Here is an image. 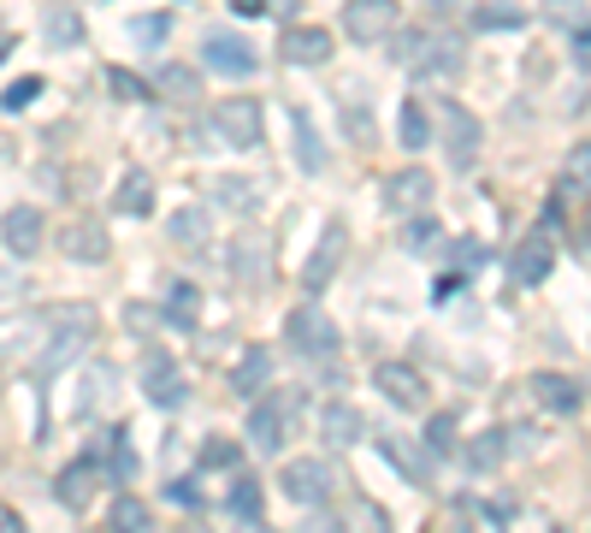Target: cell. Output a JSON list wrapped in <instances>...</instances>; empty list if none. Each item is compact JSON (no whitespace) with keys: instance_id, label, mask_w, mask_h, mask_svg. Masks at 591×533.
<instances>
[{"instance_id":"26","label":"cell","mask_w":591,"mask_h":533,"mask_svg":"<svg viewBox=\"0 0 591 533\" xmlns=\"http://www.w3.org/2000/svg\"><path fill=\"white\" fill-rule=\"evenodd\" d=\"M467 30H527V7H515V0H479L467 12Z\"/></svg>"},{"instance_id":"25","label":"cell","mask_w":591,"mask_h":533,"mask_svg":"<svg viewBox=\"0 0 591 533\" xmlns=\"http://www.w3.org/2000/svg\"><path fill=\"white\" fill-rule=\"evenodd\" d=\"M113 208L125 219H148L154 214V178H148V172H125V178H118Z\"/></svg>"},{"instance_id":"17","label":"cell","mask_w":591,"mask_h":533,"mask_svg":"<svg viewBox=\"0 0 591 533\" xmlns=\"http://www.w3.org/2000/svg\"><path fill=\"white\" fill-rule=\"evenodd\" d=\"M527 391H532V403L545 409V416H573V409L585 403V391L568 380V373H532L527 380Z\"/></svg>"},{"instance_id":"12","label":"cell","mask_w":591,"mask_h":533,"mask_svg":"<svg viewBox=\"0 0 591 533\" xmlns=\"http://www.w3.org/2000/svg\"><path fill=\"white\" fill-rule=\"evenodd\" d=\"M343 255H350V232H343V226H332V232L320 237V249L308 255V267H302V290H308V297H320V290L338 279Z\"/></svg>"},{"instance_id":"10","label":"cell","mask_w":591,"mask_h":533,"mask_svg":"<svg viewBox=\"0 0 591 533\" xmlns=\"http://www.w3.org/2000/svg\"><path fill=\"white\" fill-rule=\"evenodd\" d=\"M379 202H385L391 214H426V202H432V172H426V166L391 172L385 191H379Z\"/></svg>"},{"instance_id":"1","label":"cell","mask_w":591,"mask_h":533,"mask_svg":"<svg viewBox=\"0 0 591 533\" xmlns=\"http://www.w3.org/2000/svg\"><path fill=\"white\" fill-rule=\"evenodd\" d=\"M95 344V308L90 303H65L48 315V344H42V373L72 368L83 350Z\"/></svg>"},{"instance_id":"34","label":"cell","mask_w":591,"mask_h":533,"mask_svg":"<svg viewBox=\"0 0 591 533\" xmlns=\"http://www.w3.org/2000/svg\"><path fill=\"white\" fill-rule=\"evenodd\" d=\"M113 533H148V504H143V498H118V504H113Z\"/></svg>"},{"instance_id":"37","label":"cell","mask_w":591,"mask_h":533,"mask_svg":"<svg viewBox=\"0 0 591 533\" xmlns=\"http://www.w3.org/2000/svg\"><path fill=\"white\" fill-rule=\"evenodd\" d=\"M379 451L391 457V469L403 474V480H421V462L408 457V444H403V439H391V433H385V439H379Z\"/></svg>"},{"instance_id":"48","label":"cell","mask_w":591,"mask_h":533,"mask_svg":"<svg viewBox=\"0 0 591 533\" xmlns=\"http://www.w3.org/2000/svg\"><path fill=\"white\" fill-rule=\"evenodd\" d=\"M172 504H184V510H201V492L189 486V480H178V486H172Z\"/></svg>"},{"instance_id":"50","label":"cell","mask_w":591,"mask_h":533,"mask_svg":"<svg viewBox=\"0 0 591 533\" xmlns=\"http://www.w3.org/2000/svg\"><path fill=\"white\" fill-rule=\"evenodd\" d=\"M12 54V37H0V60H7Z\"/></svg>"},{"instance_id":"18","label":"cell","mask_w":591,"mask_h":533,"mask_svg":"<svg viewBox=\"0 0 591 533\" xmlns=\"http://www.w3.org/2000/svg\"><path fill=\"white\" fill-rule=\"evenodd\" d=\"M201 54H207V65H214V72H225V78H249L255 72V48L249 42H242V37H231V30H219V37H207V48H201Z\"/></svg>"},{"instance_id":"5","label":"cell","mask_w":591,"mask_h":533,"mask_svg":"<svg viewBox=\"0 0 591 533\" xmlns=\"http://www.w3.org/2000/svg\"><path fill=\"white\" fill-rule=\"evenodd\" d=\"M550 267H556V208L545 214V226H532V232L515 244L509 273H515V285H545Z\"/></svg>"},{"instance_id":"13","label":"cell","mask_w":591,"mask_h":533,"mask_svg":"<svg viewBox=\"0 0 591 533\" xmlns=\"http://www.w3.org/2000/svg\"><path fill=\"white\" fill-rule=\"evenodd\" d=\"M143 391H148L154 409H178L184 403V373H178V362H172L166 350L143 356Z\"/></svg>"},{"instance_id":"51","label":"cell","mask_w":591,"mask_h":533,"mask_svg":"<svg viewBox=\"0 0 591 533\" xmlns=\"http://www.w3.org/2000/svg\"><path fill=\"white\" fill-rule=\"evenodd\" d=\"M272 7H278V12H290V7H296V0H272Z\"/></svg>"},{"instance_id":"30","label":"cell","mask_w":591,"mask_h":533,"mask_svg":"<svg viewBox=\"0 0 591 533\" xmlns=\"http://www.w3.org/2000/svg\"><path fill=\"white\" fill-rule=\"evenodd\" d=\"M396 136H403V148H426L432 143V119L421 101H403V113H396Z\"/></svg>"},{"instance_id":"7","label":"cell","mask_w":591,"mask_h":533,"mask_svg":"<svg viewBox=\"0 0 591 533\" xmlns=\"http://www.w3.org/2000/svg\"><path fill=\"white\" fill-rule=\"evenodd\" d=\"M296 398L284 391V398H260L255 409H249V439H255V451H267V457H278L284 451V439H290V427H296Z\"/></svg>"},{"instance_id":"6","label":"cell","mask_w":591,"mask_h":533,"mask_svg":"<svg viewBox=\"0 0 591 533\" xmlns=\"http://www.w3.org/2000/svg\"><path fill=\"white\" fill-rule=\"evenodd\" d=\"M214 136H219L225 148H255L260 143V101L255 95L214 101Z\"/></svg>"},{"instance_id":"44","label":"cell","mask_w":591,"mask_h":533,"mask_svg":"<svg viewBox=\"0 0 591 533\" xmlns=\"http://www.w3.org/2000/svg\"><path fill=\"white\" fill-rule=\"evenodd\" d=\"M438 237H444V232H438V219H426V214H421V219L408 226V249H426V244H438Z\"/></svg>"},{"instance_id":"35","label":"cell","mask_w":591,"mask_h":533,"mask_svg":"<svg viewBox=\"0 0 591 533\" xmlns=\"http://www.w3.org/2000/svg\"><path fill=\"white\" fill-rule=\"evenodd\" d=\"M225 504H231L237 522H255V515H260V486L242 474V480H231V498H225Z\"/></svg>"},{"instance_id":"52","label":"cell","mask_w":591,"mask_h":533,"mask_svg":"<svg viewBox=\"0 0 591 533\" xmlns=\"http://www.w3.org/2000/svg\"><path fill=\"white\" fill-rule=\"evenodd\" d=\"M184 533H201V527H184Z\"/></svg>"},{"instance_id":"28","label":"cell","mask_w":591,"mask_h":533,"mask_svg":"<svg viewBox=\"0 0 591 533\" xmlns=\"http://www.w3.org/2000/svg\"><path fill=\"white\" fill-rule=\"evenodd\" d=\"M290 131H296V161H302V172H320V166H325V148H320L314 119L296 107V113H290Z\"/></svg>"},{"instance_id":"9","label":"cell","mask_w":591,"mask_h":533,"mask_svg":"<svg viewBox=\"0 0 591 533\" xmlns=\"http://www.w3.org/2000/svg\"><path fill=\"white\" fill-rule=\"evenodd\" d=\"M290 344L308 356V362H332V356H338L332 315H320V308H296V315H290Z\"/></svg>"},{"instance_id":"49","label":"cell","mask_w":591,"mask_h":533,"mask_svg":"<svg viewBox=\"0 0 591 533\" xmlns=\"http://www.w3.org/2000/svg\"><path fill=\"white\" fill-rule=\"evenodd\" d=\"M0 533H24V515L12 504H0Z\"/></svg>"},{"instance_id":"45","label":"cell","mask_w":591,"mask_h":533,"mask_svg":"<svg viewBox=\"0 0 591 533\" xmlns=\"http://www.w3.org/2000/svg\"><path fill=\"white\" fill-rule=\"evenodd\" d=\"M154 315H160V308H148V303H131V308H125V326H131L136 338H143V332H154Z\"/></svg>"},{"instance_id":"39","label":"cell","mask_w":591,"mask_h":533,"mask_svg":"<svg viewBox=\"0 0 591 533\" xmlns=\"http://www.w3.org/2000/svg\"><path fill=\"white\" fill-rule=\"evenodd\" d=\"M568 184L591 191V143H573V148H568Z\"/></svg>"},{"instance_id":"29","label":"cell","mask_w":591,"mask_h":533,"mask_svg":"<svg viewBox=\"0 0 591 533\" xmlns=\"http://www.w3.org/2000/svg\"><path fill=\"white\" fill-rule=\"evenodd\" d=\"M426 451H432V457H462V427H456L449 409L426 416Z\"/></svg>"},{"instance_id":"47","label":"cell","mask_w":591,"mask_h":533,"mask_svg":"<svg viewBox=\"0 0 591 533\" xmlns=\"http://www.w3.org/2000/svg\"><path fill=\"white\" fill-rule=\"evenodd\" d=\"M37 90H42V83H37V78L12 83V90H7V107H12V113H19V107H30V101H37Z\"/></svg>"},{"instance_id":"36","label":"cell","mask_w":591,"mask_h":533,"mask_svg":"<svg viewBox=\"0 0 591 533\" xmlns=\"http://www.w3.org/2000/svg\"><path fill=\"white\" fill-rule=\"evenodd\" d=\"M166 30H172V19H166V12H143V19L131 24V37H136V48H148V54H154V48L166 42Z\"/></svg>"},{"instance_id":"19","label":"cell","mask_w":591,"mask_h":533,"mask_svg":"<svg viewBox=\"0 0 591 533\" xmlns=\"http://www.w3.org/2000/svg\"><path fill=\"white\" fill-rule=\"evenodd\" d=\"M444 148H449V161H456V166H467L479 154V125H474V113H467V107H456V101L444 107Z\"/></svg>"},{"instance_id":"40","label":"cell","mask_w":591,"mask_h":533,"mask_svg":"<svg viewBox=\"0 0 591 533\" xmlns=\"http://www.w3.org/2000/svg\"><path fill=\"white\" fill-rule=\"evenodd\" d=\"M113 480H131L136 474V457H131V444H125V433H113V462H101Z\"/></svg>"},{"instance_id":"43","label":"cell","mask_w":591,"mask_h":533,"mask_svg":"<svg viewBox=\"0 0 591 533\" xmlns=\"http://www.w3.org/2000/svg\"><path fill=\"white\" fill-rule=\"evenodd\" d=\"M113 95H125V101H143L148 95V83H136V72H125V65H113Z\"/></svg>"},{"instance_id":"23","label":"cell","mask_w":591,"mask_h":533,"mask_svg":"<svg viewBox=\"0 0 591 533\" xmlns=\"http://www.w3.org/2000/svg\"><path fill=\"white\" fill-rule=\"evenodd\" d=\"M272 380V350L267 344H255V350H242V362L231 368V386H237V398H260Z\"/></svg>"},{"instance_id":"2","label":"cell","mask_w":591,"mask_h":533,"mask_svg":"<svg viewBox=\"0 0 591 533\" xmlns=\"http://www.w3.org/2000/svg\"><path fill=\"white\" fill-rule=\"evenodd\" d=\"M396 24H403V7H396V0H343V12H338V30L361 48L385 42Z\"/></svg>"},{"instance_id":"8","label":"cell","mask_w":591,"mask_h":533,"mask_svg":"<svg viewBox=\"0 0 591 533\" xmlns=\"http://www.w3.org/2000/svg\"><path fill=\"white\" fill-rule=\"evenodd\" d=\"M373 386H379V398H385L391 409H426V373L414 362H379Z\"/></svg>"},{"instance_id":"21","label":"cell","mask_w":591,"mask_h":533,"mask_svg":"<svg viewBox=\"0 0 591 533\" xmlns=\"http://www.w3.org/2000/svg\"><path fill=\"white\" fill-rule=\"evenodd\" d=\"M509 444H515L509 427H485V433L467 439L462 462H467V469H479V474H491V469H502V451H509Z\"/></svg>"},{"instance_id":"41","label":"cell","mask_w":591,"mask_h":533,"mask_svg":"<svg viewBox=\"0 0 591 533\" xmlns=\"http://www.w3.org/2000/svg\"><path fill=\"white\" fill-rule=\"evenodd\" d=\"M237 462V444L231 439H207L201 444V469H231Z\"/></svg>"},{"instance_id":"42","label":"cell","mask_w":591,"mask_h":533,"mask_svg":"<svg viewBox=\"0 0 591 533\" xmlns=\"http://www.w3.org/2000/svg\"><path fill=\"white\" fill-rule=\"evenodd\" d=\"M160 90L184 101V95H196V90H201V78H189L184 65H172V72H160Z\"/></svg>"},{"instance_id":"33","label":"cell","mask_w":591,"mask_h":533,"mask_svg":"<svg viewBox=\"0 0 591 533\" xmlns=\"http://www.w3.org/2000/svg\"><path fill=\"white\" fill-rule=\"evenodd\" d=\"M172 244L201 249V244H207V214H201V208H178V214H172Z\"/></svg>"},{"instance_id":"15","label":"cell","mask_w":591,"mask_h":533,"mask_svg":"<svg viewBox=\"0 0 591 533\" xmlns=\"http://www.w3.org/2000/svg\"><path fill=\"white\" fill-rule=\"evenodd\" d=\"M278 54H284L290 65H320V60H332V30L290 24V30H278Z\"/></svg>"},{"instance_id":"24","label":"cell","mask_w":591,"mask_h":533,"mask_svg":"<svg viewBox=\"0 0 591 533\" xmlns=\"http://www.w3.org/2000/svg\"><path fill=\"white\" fill-rule=\"evenodd\" d=\"M231 279H242V285L267 279V237H260V232H242L231 244Z\"/></svg>"},{"instance_id":"31","label":"cell","mask_w":591,"mask_h":533,"mask_svg":"<svg viewBox=\"0 0 591 533\" xmlns=\"http://www.w3.org/2000/svg\"><path fill=\"white\" fill-rule=\"evenodd\" d=\"M214 196L225 202V208H237V214H255L267 191H260V184H249V178H219V184H214Z\"/></svg>"},{"instance_id":"16","label":"cell","mask_w":591,"mask_h":533,"mask_svg":"<svg viewBox=\"0 0 591 533\" xmlns=\"http://www.w3.org/2000/svg\"><path fill=\"white\" fill-rule=\"evenodd\" d=\"M60 249L72 255L77 267H95V262H107V226H101V219H72V226L60 232Z\"/></svg>"},{"instance_id":"20","label":"cell","mask_w":591,"mask_h":533,"mask_svg":"<svg viewBox=\"0 0 591 533\" xmlns=\"http://www.w3.org/2000/svg\"><path fill=\"white\" fill-rule=\"evenodd\" d=\"M42 37H48V48H77L83 42V12L72 0H48L42 7Z\"/></svg>"},{"instance_id":"3","label":"cell","mask_w":591,"mask_h":533,"mask_svg":"<svg viewBox=\"0 0 591 533\" xmlns=\"http://www.w3.org/2000/svg\"><path fill=\"white\" fill-rule=\"evenodd\" d=\"M403 60L421 78H456L462 72V37L456 30H421V37L403 42Z\"/></svg>"},{"instance_id":"46","label":"cell","mask_w":591,"mask_h":533,"mask_svg":"<svg viewBox=\"0 0 591 533\" xmlns=\"http://www.w3.org/2000/svg\"><path fill=\"white\" fill-rule=\"evenodd\" d=\"M449 262H456V273H474V267L485 262V244H474V237H467V244H456V255H449Z\"/></svg>"},{"instance_id":"32","label":"cell","mask_w":591,"mask_h":533,"mask_svg":"<svg viewBox=\"0 0 591 533\" xmlns=\"http://www.w3.org/2000/svg\"><path fill=\"white\" fill-rule=\"evenodd\" d=\"M545 19L573 30V37H585V30H591V7H585V0H545Z\"/></svg>"},{"instance_id":"27","label":"cell","mask_w":591,"mask_h":533,"mask_svg":"<svg viewBox=\"0 0 591 533\" xmlns=\"http://www.w3.org/2000/svg\"><path fill=\"white\" fill-rule=\"evenodd\" d=\"M160 315H166L172 326H184V332H189V326H196V315H201V290L189 285V279H172V290H166V308H160Z\"/></svg>"},{"instance_id":"53","label":"cell","mask_w":591,"mask_h":533,"mask_svg":"<svg viewBox=\"0 0 591 533\" xmlns=\"http://www.w3.org/2000/svg\"><path fill=\"white\" fill-rule=\"evenodd\" d=\"M556 533H562V527H556Z\"/></svg>"},{"instance_id":"11","label":"cell","mask_w":591,"mask_h":533,"mask_svg":"<svg viewBox=\"0 0 591 533\" xmlns=\"http://www.w3.org/2000/svg\"><path fill=\"white\" fill-rule=\"evenodd\" d=\"M101 474H107V469H101V457H95V451H90V457H77L72 469H60V474H54V498H60L65 510H90V504H95Z\"/></svg>"},{"instance_id":"14","label":"cell","mask_w":591,"mask_h":533,"mask_svg":"<svg viewBox=\"0 0 591 533\" xmlns=\"http://www.w3.org/2000/svg\"><path fill=\"white\" fill-rule=\"evenodd\" d=\"M42 237H48V226H42V214L30 208V202H19V208L0 214V244L19 255V262H30V255L42 249Z\"/></svg>"},{"instance_id":"4","label":"cell","mask_w":591,"mask_h":533,"mask_svg":"<svg viewBox=\"0 0 591 533\" xmlns=\"http://www.w3.org/2000/svg\"><path fill=\"white\" fill-rule=\"evenodd\" d=\"M278 486H284L290 504L320 510V504H332V462L325 457H290L284 474H278Z\"/></svg>"},{"instance_id":"38","label":"cell","mask_w":591,"mask_h":533,"mask_svg":"<svg viewBox=\"0 0 591 533\" xmlns=\"http://www.w3.org/2000/svg\"><path fill=\"white\" fill-rule=\"evenodd\" d=\"M350 533H391V522H385V510H379V504H355L350 510Z\"/></svg>"},{"instance_id":"22","label":"cell","mask_w":591,"mask_h":533,"mask_svg":"<svg viewBox=\"0 0 591 533\" xmlns=\"http://www.w3.org/2000/svg\"><path fill=\"white\" fill-rule=\"evenodd\" d=\"M320 439L332 444V451H350L361 439V409L355 403H325L320 409Z\"/></svg>"}]
</instances>
